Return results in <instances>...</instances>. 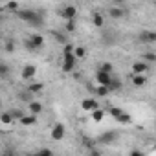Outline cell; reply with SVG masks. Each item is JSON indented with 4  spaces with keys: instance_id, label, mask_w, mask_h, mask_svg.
<instances>
[{
    "instance_id": "cell-12",
    "label": "cell",
    "mask_w": 156,
    "mask_h": 156,
    "mask_svg": "<svg viewBox=\"0 0 156 156\" xmlns=\"http://www.w3.org/2000/svg\"><path fill=\"white\" fill-rule=\"evenodd\" d=\"M130 81H132V85L134 87H143L145 83H147V77L145 75H138V73H130Z\"/></svg>"
},
{
    "instance_id": "cell-15",
    "label": "cell",
    "mask_w": 156,
    "mask_h": 156,
    "mask_svg": "<svg viewBox=\"0 0 156 156\" xmlns=\"http://www.w3.org/2000/svg\"><path fill=\"white\" fill-rule=\"evenodd\" d=\"M20 123L24 125V127H30V125H35L37 123V116H33V114H26L22 119H20Z\"/></svg>"
},
{
    "instance_id": "cell-13",
    "label": "cell",
    "mask_w": 156,
    "mask_h": 156,
    "mask_svg": "<svg viewBox=\"0 0 156 156\" xmlns=\"http://www.w3.org/2000/svg\"><path fill=\"white\" fill-rule=\"evenodd\" d=\"M28 108H30V114H33V116H39L41 112H42V103H39V101H31V103H28Z\"/></svg>"
},
{
    "instance_id": "cell-7",
    "label": "cell",
    "mask_w": 156,
    "mask_h": 156,
    "mask_svg": "<svg viewBox=\"0 0 156 156\" xmlns=\"http://www.w3.org/2000/svg\"><path fill=\"white\" fill-rule=\"evenodd\" d=\"M81 107H83V110H87V112H96V110L99 108V103H98L94 98H87V99L81 101Z\"/></svg>"
},
{
    "instance_id": "cell-21",
    "label": "cell",
    "mask_w": 156,
    "mask_h": 156,
    "mask_svg": "<svg viewBox=\"0 0 156 156\" xmlns=\"http://www.w3.org/2000/svg\"><path fill=\"white\" fill-rule=\"evenodd\" d=\"M96 94H98V96H101V98H105V96H108V94H110V90H108V87H101V85H98Z\"/></svg>"
},
{
    "instance_id": "cell-19",
    "label": "cell",
    "mask_w": 156,
    "mask_h": 156,
    "mask_svg": "<svg viewBox=\"0 0 156 156\" xmlns=\"http://www.w3.org/2000/svg\"><path fill=\"white\" fill-rule=\"evenodd\" d=\"M103 118H105V110H101V108H98L96 112H92V119H94L96 123H99V121H103Z\"/></svg>"
},
{
    "instance_id": "cell-17",
    "label": "cell",
    "mask_w": 156,
    "mask_h": 156,
    "mask_svg": "<svg viewBox=\"0 0 156 156\" xmlns=\"http://www.w3.org/2000/svg\"><path fill=\"white\" fill-rule=\"evenodd\" d=\"M108 15H110L112 19H121V17H123V9L118 8V6H112V8L108 9Z\"/></svg>"
},
{
    "instance_id": "cell-5",
    "label": "cell",
    "mask_w": 156,
    "mask_h": 156,
    "mask_svg": "<svg viewBox=\"0 0 156 156\" xmlns=\"http://www.w3.org/2000/svg\"><path fill=\"white\" fill-rule=\"evenodd\" d=\"M59 15H61L62 19H66V20H75L77 8H75V6H64V8L59 11Z\"/></svg>"
},
{
    "instance_id": "cell-16",
    "label": "cell",
    "mask_w": 156,
    "mask_h": 156,
    "mask_svg": "<svg viewBox=\"0 0 156 156\" xmlns=\"http://www.w3.org/2000/svg\"><path fill=\"white\" fill-rule=\"evenodd\" d=\"M26 88H28L31 94H41V92H42V88H44V85H42V83H30Z\"/></svg>"
},
{
    "instance_id": "cell-31",
    "label": "cell",
    "mask_w": 156,
    "mask_h": 156,
    "mask_svg": "<svg viewBox=\"0 0 156 156\" xmlns=\"http://www.w3.org/2000/svg\"><path fill=\"white\" fill-rule=\"evenodd\" d=\"M6 8L11 9V11H19V4L17 2H9V4H6Z\"/></svg>"
},
{
    "instance_id": "cell-10",
    "label": "cell",
    "mask_w": 156,
    "mask_h": 156,
    "mask_svg": "<svg viewBox=\"0 0 156 156\" xmlns=\"http://www.w3.org/2000/svg\"><path fill=\"white\" fill-rule=\"evenodd\" d=\"M140 41L141 42H147V44H151V42H156V31H141L140 33Z\"/></svg>"
},
{
    "instance_id": "cell-23",
    "label": "cell",
    "mask_w": 156,
    "mask_h": 156,
    "mask_svg": "<svg viewBox=\"0 0 156 156\" xmlns=\"http://www.w3.org/2000/svg\"><path fill=\"white\" fill-rule=\"evenodd\" d=\"M0 119H2V123H4V125H9L11 121H15V119H13V116H11V112H4L2 116H0Z\"/></svg>"
},
{
    "instance_id": "cell-2",
    "label": "cell",
    "mask_w": 156,
    "mask_h": 156,
    "mask_svg": "<svg viewBox=\"0 0 156 156\" xmlns=\"http://www.w3.org/2000/svg\"><path fill=\"white\" fill-rule=\"evenodd\" d=\"M26 46L31 48V50H39L44 46V37L39 35V33H31L28 39H26Z\"/></svg>"
},
{
    "instance_id": "cell-24",
    "label": "cell",
    "mask_w": 156,
    "mask_h": 156,
    "mask_svg": "<svg viewBox=\"0 0 156 156\" xmlns=\"http://www.w3.org/2000/svg\"><path fill=\"white\" fill-rule=\"evenodd\" d=\"M85 53H87V50H85L83 46H75V51H73V55H75L77 59H83V57H85Z\"/></svg>"
},
{
    "instance_id": "cell-32",
    "label": "cell",
    "mask_w": 156,
    "mask_h": 156,
    "mask_svg": "<svg viewBox=\"0 0 156 156\" xmlns=\"http://www.w3.org/2000/svg\"><path fill=\"white\" fill-rule=\"evenodd\" d=\"M129 156H145V154H143L141 151H130V154H129Z\"/></svg>"
},
{
    "instance_id": "cell-26",
    "label": "cell",
    "mask_w": 156,
    "mask_h": 156,
    "mask_svg": "<svg viewBox=\"0 0 156 156\" xmlns=\"http://www.w3.org/2000/svg\"><path fill=\"white\" fill-rule=\"evenodd\" d=\"M145 62H156V53H151V51H147V53H143V57H141Z\"/></svg>"
},
{
    "instance_id": "cell-8",
    "label": "cell",
    "mask_w": 156,
    "mask_h": 156,
    "mask_svg": "<svg viewBox=\"0 0 156 156\" xmlns=\"http://www.w3.org/2000/svg\"><path fill=\"white\" fill-rule=\"evenodd\" d=\"M64 132H66L64 125H62V123H55V125H53V129H51V138H53L55 141H59V140H62V138H64Z\"/></svg>"
},
{
    "instance_id": "cell-29",
    "label": "cell",
    "mask_w": 156,
    "mask_h": 156,
    "mask_svg": "<svg viewBox=\"0 0 156 156\" xmlns=\"http://www.w3.org/2000/svg\"><path fill=\"white\" fill-rule=\"evenodd\" d=\"M8 64L6 62H2V64H0V75H2V77H8Z\"/></svg>"
},
{
    "instance_id": "cell-33",
    "label": "cell",
    "mask_w": 156,
    "mask_h": 156,
    "mask_svg": "<svg viewBox=\"0 0 156 156\" xmlns=\"http://www.w3.org/2000/svg\"><path fill=\"white\" fill-rule=\"evenodd\" d=\"M154 149H156V143H154Z\"/></svg>"
},
{
    "instance_id": "cell-14",
    "label": "cell",
    "mask_w": 156,
    "mask_h": 156,
    "mask_svg": "<svg viewBox=\"0 0 156 156\" xmlns=\"http://www.w3.org/2000/svg\"><path fill=\"white\" fill-rule=\"evenodd\" d=\"M92 24L96 26V28H103L105 26V17L101 15V13H92Z\"/></svg>"
},
{
    "instance_id": "cell-3",
    "label": "cell",
    "mask_w": 156,
    "mask_h": 156,
    "mask_svg": "<svg viewBox=\"0 0 156 156\" xmlns=\"http://www.w3.org/2000/svg\"><path fill=\"white\" fill-rule=\"evenodd\" d=\"M75 61H77V57H75L73 53H68V55H62V64H61V68H62V72H66V73H70V72H73V68H75Z\"/></svg>"
},
{
    "instance_id": "cell-28",
    "label": "cell",
    "mask_w": 156,
    "mask_h": 156,
    "mask_svg": "<svg viewBox=\"0 0 156 156\" xmlns=\"http://www.w3.org/2000/svg\"><path fill=\"white\" fill-rule=\"evenodd\" d=\"M33 156H53V152L50 151V149H41L39 152H35Z\"/></svg>"
},
{
    "instance_id": "cell-9",
    "label": "cell",
    "mask_w": 156,
    "mask_h": 156,
    "mask_svg": "<svg viewBox=\"0 0 156 156\" xmlns=\"http://www.w3.org/2000/svg\"><path fill=\"white\" fill-rule=\"evenodd\" d=\"M116 140H118V132H114V130H107V132H103V134L99 136V141H101V143H105V145L114 143Z\"/></svg>"
},
{
    "instance_id": "cell-11",
    "label": "cell",
    "mask_w": 156,
    "mask_h": 156,
    "mask_svg": "<svg viewBox=\"0 0 156 156\" xmlns=\"http://www.w3.org/2000/svg\"><path fill=\"white\" fill-rule=\"evenodd\" d=\"M35 73H37V68H35L33 64H26V66L22 68V79H31Z\"/></svg>"
},
{
    "instance_id": "cell-18",
    "label": "cell",
    "mask_w": 156,
    "mask_h": 156,
    "mask_svg": "<svg viewBox=\"0 0 156 156\" xmlns=\"http://www.w3.org/2000/svg\"><path fill=\"white\" fill-rule=\"evenodd\" d=\"M121 87H123V83H121L119 79H114V77H112V81H110V85H108V90H110V92H116V90H121Z\"/></svg>"
},
{
    "instance_id": "cell-27",
    "label": "cell",
    "mask_w": 156,
    "mask_h": 156,
    "mask_svg": "<svg viewBox=\"0 0 156 156\" xmlns=\"http://www.w3.org/2000/svg\"><path fill=\"white\" fill-rule=\"evenodd\" d=\"M99 70H103V72H107V73L112 75V64H110V62H103V64L99 66Z\"/></svg>"
},
{
    "instance_id": "cell-22",
    "label": "cell",
    "mask_w": 156,
    "mask_h": 156,
    "mask_svg": "<svg viewBox=\"0 0 156 156\" xmlns=\"http://www.w3.org/2000/svg\"><path fill=\"white\" fill-rule=\"evenodd\" d=\"M123 114H125V112H123L121 108H118V107H112V108H110V116H112L114 119H119Z\"/></svg>"
},
{
    "instance_id": "cell-4",
    "label": "cell",
    "mask_w": 156,
    "mask_h": 156,
    "mask_svg": "<svg viewBox=\"0 0 156 156\" xmlns=\"http://www.w3.org/2000/svg\"><path fill=\"white\" fill-rule=\"evenodd\" d=\"M96 81H98V85H101V87H108L110 81H112V75L107 73V72H103V70H98V72H96Z\"/></svg>"
},
{
    "instance_id": "cell-1",
    "label": "cell",
    "mask_w": 156,
    "mask_h": 156,
    "mask_svg": "<svg viewBox=\"0 0 156 156\" xmlns=\"http://www.w3.org/2000/svg\"><path fill=\"white\" fill-rule=\"evenodd\" d=\"M19 19L24 20V22H28L30 26H41L42 24V17L37 15L33 9H22V11H19Z\"/></svg>"
},
{
    "instance_id": "cell-30",
    "label": "cell",
    "mask_w": 156,
    "mask_h": 156,
    "mask_svg": "<svg viewBox=\"0 0 156 156\" xmlns=\"http://www.w3.org/2000/svg\"><path fill=\"white\" fill-rule=\"evenodd\" d=\"M118 121H119V123H123V125H127V123H130V116H129V114L125 112V114H123V116H121V118H119Z\"/></svg>"
},
{
    "instance_id": "cell-6",
    "label": "cell",
    "mask_w": 156,
    "mask_h": 156,
    "mask_svg": "<svg viewBox=\"0 0 156 156\" xmlns=\"http://www.w3.org/2000/svg\"><path fill=\"white\" fill-rule=\"evenodd\" d=\"M147 72H149V62H145V61H136V62H132V73L145 75Z\"/></svg>"
},
{
    "instance_id": "cell-20",
    "label": "cell",
    "mask_w": 156,
    "mask_h": 156,
    "mask_svg": "<svg viewBox=\"0 0 156 156\" xmlns=\"http://www.w3.org/2000/svg\"><path fill=\"white\" fill-rule=\"evenodd\" d=\"M75 28H77L75 20H66V24H64V30H66V33H73V31H75Z\"/></svg>"
},
{
    "instance_id": "cell-25",
    "label": "cell",
    "mask_w": 156,
    "mask_h": 156,
    "mask_svg": "<svg viewBox=\"0 0 156 156\" xmlns=\"http://www.w3.org/2000/svg\"><path fill=\"white\" fill-rule=\"evenodd\" d=\"M11 116H13V119H19V121H20V119H22L26 114H24L20 108H13V110H11Z\"/></svg>"
}]
</instances>
